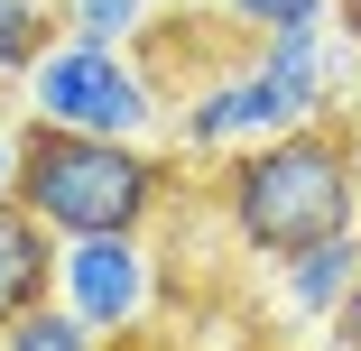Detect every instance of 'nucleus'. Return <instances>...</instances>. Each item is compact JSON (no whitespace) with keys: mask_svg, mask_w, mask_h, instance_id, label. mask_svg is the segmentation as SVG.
Listing matches in <instances>:
<instances>
[{"mask_svg":"<svg viewBox=\"0 0 361 351\" xmlns=\"http://www.w3.org/2000/svg\"><path fill=\"white\" fill-rule=\"evenodd\" d=\"M334 19H343V37L361 46V0H334Z\"/></svg>","mask_w":361,"mask_h":351,"instance_id":"14","label":"nucleus"},{"mask_svg":"<svg viewBox=\"0 0 361 351\" xmlns=\"http://www.w3.org/2000/svg\"><path fill=\"white\" fill-rule=\"evenodd\" d=\"M223 28L241 46H269V37H324L334 28V0H223Z\"/></svg>","mask_w":361,"mask_h":351,"instance_id":"8","label":"nucleus"},{"mask_svg":"<svg viewBox=\"0 0 361 351\" xmlns=\"http://www.w3.org/2000/svg\"><path fill=\"white\" fill-rule=\"evenodd\" d=\"M56 0H0V84H28V65L56 46Z\"/></svg>","mask_w":361,"mask_h":351,"instance_id":"9","label":"nucleus"},{"mask_svg":"<svg viewBox=\"0 0 361 351\" xmlns=\"http://www.w3.org/2000/svg\"><path fill=\"white\" fill-rule=\"evenodd\" d=\"M0 351H111L102 333H84L65 305H37V314H19L10 333H0Z\"/></svg>","mask_w":361,"mask_h":351,"instance_id":"11","label":"nucleus"},{"mask_svg":"<svg viewBox=\"0 0 361 351\" xmlns=\"http://www.w3.org/2000/svg\"><path fill=\"white\" fill-rule=\"evenodd\" d=\"M19 102L47 129H93V139H149L167 120V93L149 84V65L130 46H102V37H56L28 65Z\"/></svg>","mask_w":361,"mask_h":351,"instance_id":"4","label":"nucleus"},{"mask_svg":"<svg viewBox=\"0 0 361 351\" xmlns=\"http://www.w3.org/2000/svg\"><path fill=\"white\" fill-rule=\"evenodd\" d=\"M213 213H223L232 250H250L269 268L315 241L361 231V129L343 111H324V120H297L278 139L232 148L223 176H213Z\"/></svg>","mask_w":361,"mask_h":351,"instance_id":"1","label":"nucleus"},{"mask_svg":"<svg viewBox=\"0 0 361 351\" xmlns=\"http://www.w3.org/2000/svg\"><path fill=\"white\" fill-rule=\"evenodd\" d=\"M334 351H361V268H352V296H343V314H334Z\"/></svg>","mask_w":361,"mask_h":351,"instance_id":"12","label":"nucleus"},{"mask_svg":"<svg viewBox=\"0 0 361 351\" xmlns=\"http://www.w3.org/2000/svg\"><path fill=\"white\" fill-rule=\"evenodd\" d=\"M10 194H19V129L0 120V203H10Z\"/></svg>","mask_w":361,"mask_h":351,"instance_id":"13","label":"nucleus"},{"mask_svg":"<svg viewBox=\"0 0 361 351\" xmlns=\"http://www.w3.org/2000/svg\"><path fill=\"white\" fill-rule=\"evenodd\" d=\"M158 19V0H56V28L65 37H102V46H139Z\"/></svg>","mask_w":361,"mask_h":351,"instance_id":"10","label":"nucleus"},{"mask_svg":"<svg viewBox=\"0 0 361 351\" xmlns=\"http://www.w3.org/2000/svg\"><path fill=\"white\" fill-rule=\"evenodd\" d=\"M361 65L352 37H269V46H241V65L204 75L167 102V129H176V158H232L250 139H278L297 120H324L343 111V75Z\"/></svg>","mask_w":361,"mask_h":351,"instance_id":"3","label":"nucleus"},{"mask_svg":"<svg viewBox=\"0 0 361 351\" xmlns=\"http://www.w3.org/2000/svg\"><path fill=\"white\" fill-rule=\"evenodd\" d=\"M352 268H361V231L315 241V250H297V259H278V305L297 314V324H334L343 296H352Z\"/></svg>","mask_w":361,"mask_h":351,"instance_id":"7","label":"nucleus"},{"mask_svg":"<svg viewBox=\"0 0 361 351\" xmlns=\"http://www.w3.org/2000/svg\"><path fill=\"white\" fill-rule=\"evenodd\" d=\"M56 305L102 342H130L158 314V250L149 231H102V241H56Z\"/></svg>","mask_w":361,"mask_h":351,"instance_id":"5","label":"nucleus"},{"mask_svg":"<svg viewBox=\"0 0 361 351\" xmlns=\"http://www.w3.org/2000/svg\"><path fill=\"white\" fill-rule=\"evenodd\" d=\"M37 305H56V231L28 222L19 203H0V333Z\"/></svg>","mask_w":361,"mask_h":351,"instance_id":"6","label":"nucleus"},{"mask_svg":"<svg viewBox=\"0 0 361 351\" xmlns=\"http://www.w3.org/2000/svg\"><path fill=\"white\" fill-rule=\"evenodd\" d=\"M176 158L149 139H93V129H47L19 120V213L56 241H102V231H158L176 203Z\"/></svg>","mask_w":361,"mask_h":351,"instance_id":"2","label":"nucleus"}]
</instances>
